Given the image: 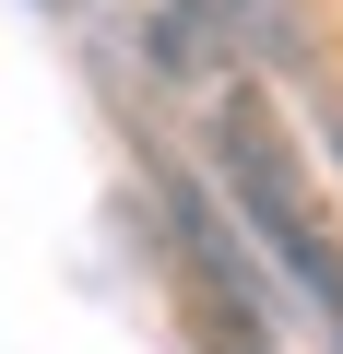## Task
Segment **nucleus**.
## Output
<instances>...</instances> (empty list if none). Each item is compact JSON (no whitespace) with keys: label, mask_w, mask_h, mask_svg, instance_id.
Masks as SVG:
<instances>
[{"label":"nucleus","mask_w":343,"mask_h":354,"mask_svg":"<svg viewBox=\"0 0 343 354\" xmlns=\"http://www.w3.org/2000/svg\"><path fill=\"white\" fill-rule=\"evenodd\" d=\"M154 59L237 95V71L296 59V0H154Z\"/></svg>","instance_id":"obj_1"},{"label":"nucleus","mask_w":343,"mask_h":354,"mask_svg":"<svg viewBox=\"0 0 343 354\" xmlns=\"http://www.w3.org/2000/svg\"><path fill=\"white\" fill-rule=\"evenodd\" d=\"M213 354H261V342H249V330H237V319H213Z\"/></svg>","instance_id":"obj_2"},{"label":"nucleus","mask_w":343,"mask_h":354,"mask_svg":"<svg viewBox=\"0 0 343 354\" xmlns=\"http://www.w3.org/2000/svg\"><path fill=\"white\" fill-rule=\"evenodd\" d=\"M48 12H83V0H48Z\"/></svg>","instance_id":"obj_3"}]
</instances>
